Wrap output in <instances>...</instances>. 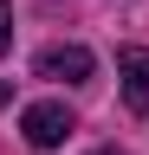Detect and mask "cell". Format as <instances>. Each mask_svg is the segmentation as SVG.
Here are the masks:
<instances>
[{
  "label": "cell",
  "instance_id": "obj_1",
  "mask_svg": "<svg viewBox=\"0 0 149 155\" xmlns=\"http://www.w3.org/2000/svg\"><path fill=\"white\" fill-rule=\"evenodd\" d=\"M71 129H78V123H71V110L59 104V97H46V104H26V116H20V136H26L32 149H59Z\"/></svg>",
  "mask_w": 149,
  "mask_h": 155
},
{
  "label": "cell",
  "instance_id": "obj_2",
  "mask_svg": "<svg viewBox=\"0 0 149 155\" xmlns=\"http://www.w3.org/2000/svg\"><path fill=\"white\" fill-rule=\"evenodd\" d=\"M32 71L52 78V84H84V78L97 71V58H91V45H46L32 58Z\"/></svg>",
  "mask_w": 149,
  "mask_h": 155
},
{
  "label": "cell",
  "instance_id": "obj_3",
  "mask_svg": "<svg viewBox=\"0 0 149 155\" xmlns=\"http://www.w3.org/2000/svg\"><path fill=\"white\" fill-rule=\"evenodd\" d=\"M117 78H123V104L149 116V52H143V45H130V52L117 58Z\"/></svg>",
  "mask_w": 149,
  "mask_h": 155
},
{
  "label": "cell",
  "instance_id": "obj_4",
  "mask_svg": "<svg viewBox=\"0 0 149 155\" xmlns=\"http://www.w3.org/2000/svg\"><path fill=\"white\" fill-rule=\"evenodd\" d=\"M7 45H13V7L0 0V52H7Z\"/></svg>",
  "mask_w": 149,
  "mask_h": 155
},
{
  "label": "cell",
  "instance_id": "obj_5",
  "mask_svg": "<svg viewBox=\"0 0 149 155\" xmlns=\"http://www.w3.org/2000/svg\"><path fill=\"white\" fill-rule=\"evenodd\" d=\"M7 97H13V91H7V84H0V104H7Z\"/></svg>",
  "mask_w": 149,
  "mask_h": 155
},
{
  "label": "cell",
  "instance_id": "obj_6",
  "mask_svg": "<svg viewBox=\"0 0 149 155\" xmlns=\"http://www.w3.org/2000/svg\"><path fill=\"white\" fill-rule=\"evenodd\" d=\"M97 155H117V149H97Z\"/></svg>",
  "mask_w": 149,
  "mask_h": 155
}]
</instances>
